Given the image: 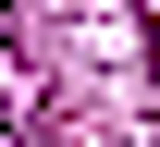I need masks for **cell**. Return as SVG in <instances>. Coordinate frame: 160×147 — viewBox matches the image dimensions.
<instances>
[{"label":"cell","instance_id":"cell-1","mask_svg":"<svg viewBox=\"0 0 160 147\" xmlns=\"http://www.w3.org/2000/svg\"><path fill=\"white\" fill-rule=\"evenodd\" d=\"M0 49H12V0H0Z\"/></svg>","mask_w":160,"mask_h":147}]
</instances>
